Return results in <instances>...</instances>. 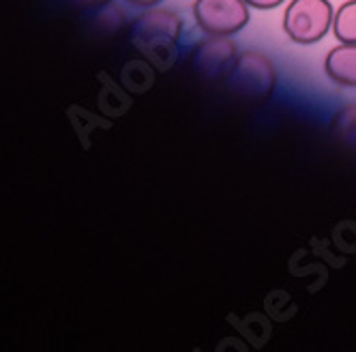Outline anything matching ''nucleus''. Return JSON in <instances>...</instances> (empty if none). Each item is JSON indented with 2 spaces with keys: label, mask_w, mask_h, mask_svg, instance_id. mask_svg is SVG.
I'll return each instance as SVG.
<instances>
[{
  "label": "nucleus",
  "mask_w": 356,
  "mask_h": 352,
  "mask_svg": "<svg viewBox=\"0 0 356 352\" xmlns=\"http://www.w3.org/2000/svg\"><path fill=\"white\" fill-rule=\"evenodd\" d=\"M225 84L238 99L245 102H264L275 93L277 71L273 61L262 52H243L238 54Z\"/></svg>",
  "instance_id": "obj_1"
},
{
  "label": "nucleus",
  "mask_w": 356,
  "mask_h": 352,
  "mask_svg": "<svg viewBox=\"0 0 356 352\" xmlns=\"http://www.w3.org/2000/svg\"><path fill=\"white\" fill-rule=\"evenodd\" d=\"M183 33V19L168 9H150L131 24V41L146 56L172 54Z\"/></svg>",
  "instance_id": "obj_2"
},
{
  "label": "nucleus",
  "mask_w": 356,
  "mask_h": 352,
  "mask_svg": "<svg viewBox=\"0 0 356 352\" xmlns=\"http://www.w3.org/2000/svg\"><path fill=\"white\" fill-rule=\"evenodd\" d=\"M333 17L328 0H292L284 13V31L298 45H314L333 29Z\"/></svg>",
  "instance_id": "obj_3"
},
{
  "label": "nucleus",
  "mask_w": 356,
  "mask_h": 352,
  "mask_svg": "<svg viewBox=\"0 0 356 352\" xmlns=\"http://www.w3.org/2000/svg\"><path fill=\"white\" fill-rule=\"evenodd\" d=\"M193 17L207 35L232 37L249 24V5L245 0H195Z\"/></svg>",
  "instance_id": "obj_4"
},
{
  "label": "nucleus",
  "mask_w": 356,
  "mask_h": 352,
  "mask_svg": "<svg viewBox=\"0 0 356 352\" xmlns=\"http://www.w3.org/2000/svg\"><path fill=\"white\" fill-rule=\"evenodd\" d=\"M236 58L238 49L230 37L209 35L204 41H200L193 47L189 67L204 82H221L230 75Z\"/></svg>",
  "instance_id": "obj_5"
},
{
  "label": "nucleus",
  "mask_w": 356,
  "mask_h": 352,
  "mask_svg": "<svg viewBox=\"0 0 356 352\" xmlns=\"http://www.w3.org/2000/svg\"><path fill=\"white\" fill-rule=\"evenodd\" d=\"M324 71L339 86H356V43H341L326 54Z\"/></svg>",
  "instance_id": "obj_6"
},
{
  "label": "nucleus",
  "mask_w": 356,
  "mask_h": 352,
  "mask_svg": "<svg viewBox=\"0 0 356 352\" xmlns=\"http://www.w3.org/2000/svg\"><path fill=\"white\" fill-rule=\"evenodd\" d=\"M330 134L343 148L356 153V104L343 106L330 125Z\"/></svg>",
  "instance_id": "obj_7"
},
{
  "label": "nucleus",
  "mask_w": 356,
  "mask_h": 352,
  "mask_svg": "<svg viewBox=\"0 0 356 352\" xmlns=\"http://www.w3.org/2000/svg\"><path fill=\"white\" fill-rule=\"evenodd\" d=\"M333 33L341 43H356V0L343 3L333 17Z\"/></svg>",
  "instance_id": "obj_8"
},
{
  "label": "nucleus",
  "mask_w": 356,
  "mask_h": 352,
  "mask_svg": "<svg viewBox=\"0 0 356 352\" xmlns=\"http://www.w3.org/2000/svg\"><path fill=\"white\" fill-rule=\"evenodd\" d=\"M245 3L253 9H260V11H266V9H275L279 7L282 3H286V0H245Z\"/></svg>",
  "instance_id": "obj_9"
},
{
  "label": "nucleus",
  "mask_w": 356,
  "mask_h": 352,
  "mask_svg": "<svg viewBox=\"0 0 356 352\" xmlns=\"http://www.w3.org/2000/svg\"><path fill=\"white\" fill-rule=\"evenodd\" d=\"M127 3H131L136 7H155L161 3V0H127Z\"/></svg>",
  "instance_id": "obj_10"
},
{
  "label": "nucleus",
  "mask_w": 356,
  "mask_h": 352,
  "mask_svg": "<svg viewBox=\"0 0 356 352\" xmlns=\"http://www.w3.org/2000/svg\"><path fill=\"white\" fill-rule=\"evenodd\" d=\"M86 5H106V3H110V0H84Z\"/></svg>",
  "instance_id": "obj_11"
}]
</instances>
